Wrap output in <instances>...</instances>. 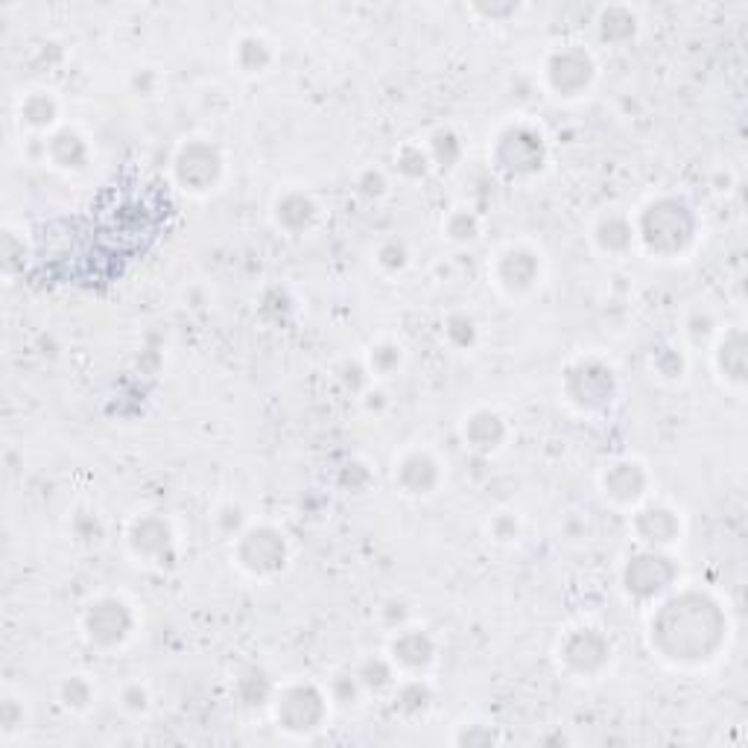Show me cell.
<instances>
[{"instance_id":"d6a6232c","label":"cell","mask_w":748,"mask_h":748,"mask_svg":"<svg viewBox=\"0 0 748 748\" xmlns=\"http://www.w3.org/2000/svg\"><path fill=\"white\" fill-rule=\"evenodd\" d=\"M444 334H448V340H451L453 345L465 348V345L474 343L477 328H474V322H471L468 316H451V319H448V328H444Z\"/></svg>"},{"instance_id":"e575fe53","label":"cell","mask_w":748,"mask_h":748,"mask_svg":"<svg viewBox=\"0 0 748 748\" xmlns=\"http://www.w3.org/2000/svg\"><path fill=\"white\" fill-rule=\"evenodd\" d=\"M378 263H380V266H383V270H389V272L404 270V266H406V249H404V244H397V240H389V244L380 246Z\"/></svg>"},{"instance_id":"ffe728a7","label":"cell","mask_w":748,"mask_h":748,"mask_svg":"<svg viewBox=\"0 0 748 748\" xmlns=\"http://www.w3.org/2000/svg\"><path fill=\"white\" fill-rule=\"evenodd\" d=\"M45 155L59 170H82L85 162H88V144H85V138L76 129L62 127L45 141Z\"/></svg>"},{"instance_id":"3957f363","label":"cell","mask_w":748,"mask_h":748,"mask_svg":"<svg viewBox=\"0 0 748 748\" xmlns=\"http://www.w3.org/2000/svg\"><path fill=\"white\" fill-rule=\"evenodd\" d=\"M491 162L509 179H530L547 164V144L538 129L526 123H512L495 138Z\"/></svg>"},{"instance_id":"9c48e42d","label":"cell","mask_w":748,"mask_h":748,"mask_svg":"<svg viewBox=\"0 0 748 748\" xmlns=\"http://www.w3.org/2000/svg\"><path fill=\"white\" fill-rule=\"evenodd\" d=\"M328 716V699L316 685H289L275 699L278 728L289 734H313Z\"/></svg>"},{"instance_id":"4316f807","label":"cell","mask_w":748,"mask_h":748,"mask_svg":"<svg viewBox=\"0 0 748 748\" xmlns=\"http://www.w3.org/2000/svg\"><path fill=\"white\" fill-rule=\"evenodd\" d=\"M59 696H62V704L68 711H85L94 699V687L88 685V678L82 676H71L64 678L62 687H59Z\"/></svg>"},{"instance_id":"9a60e30c","label":"cell","mask_w":748,"mask_h":748,"mask_svg":"<svg viewBox=\"0 0 748 748\" xmlns=\"http://www.w3.org/2000/svg\"><path fill=\"white\" fill-rule=\"evenodd\" d=\"M646 486H650V477L643 465L631 460L614 462L612 468L603 474V491L605 497H612L614 503L631 506L638 503L640 497L646 495Z\"/></svg>"},{"instance_id":"d6986e66","label":"cell","mask_w":748,"mask_h":748,"mask_svg":"<svg viewBox=\"0 0 748 748\" xmlns=\"http://www.w3.org/2000/svg\"><path fill=\"white\" fill-rule=\"evenodd\" d=\"M634 532L643 544L650 547H664V544L676 542L678 538V518L676 512H669L667 506H643L634 514Z\"/></svg>"},{"instance_id":"cb8c5ba5","label":"cell","mask_w":748,"mask_h":748,"mask_svg":"<svg viewBox=\"0 0 748 748\" xmlns=\"http://www.w3.org/2000/svg\"><path fill=\"white\" fill-rule=\"evenodd\" d=\"M235 62L244 73H263L272 64V47L263 36H244L235 47Z\"/></svg>"},{"instance_id":"d4e9b609","label":"cell","mask_w":748,"mask_h":748,"mask_svg":"<svg viewBox=\"0 0 748 748\" xmlns=\"http://www.w3.org/2000/svg\"><path fill=\"white\" fill-rule=\"evenodd\" d=\"M427 155H430V164H436L439 170L451 173L462 158V141L451 129H436L434 135H430Z\"/></svg>"},{"instance_id":"e0dca14e","label":"cell","mask_w":748,"mask_h":748,"mask_svg":"<svg viewBox=\"0 0 748 748\" xmlns=\"http://www.w3.org/2000/svg\"><path fill=\"white\" fill-rule=\"evenodd\" d=\"M462 439L471 451L491 453L506 442V422L491 409H474L462 422Z\"/></svg>"},{"instance_id":"603a6c76","label":"cell","mask_w":748,"mask_h":748,"mask_svg":"<svg viewBox=\"0 0 748 748\" xmlns=\"http://www.w3.org/2000/svg\"><path fill=\"white\" fill-rule=\"evenodd\" d=\"M596 246L608 254H622L626 249H631V240H634V226H631L629 217L622 214H605L594 228Z\"/></svg>"},{"instance_id":"44dd1931","label":"cell","mask_w":748,"mask_h":748,"mask_svg":"<svg viewBox=\"0 0 748 748\" xmlns=\"http://www.w3.org/2000/svg\"><path fill=\"white\" fill-rule=\"evenodd\" d=\"M596 29H599V38L605 45H629L631 38L638 36V15L629 10V7H603L599 15H596Z\"/></svg>"},{"instance_id":"4dcf8cb0","label":"cell","mask_w":748,"mask_h":748,"mask_svg":"<svg viewBox=\"0 0 748 748\" xmlns=\"http://www.w3.org/2000/svg\"><path fill=\"white\" fill-rule=\"evenodd\" d=\"M401 360H404V352H401V345H395V343L375 345L369 354L371 369L378 371V375H392V371L401 366Z\"/></svg>"},{"instance_id":"484cf974","label":"cell","mask_w":748,"mask_h":748,"mask_svg":"<svg viewBox=\"0 0 748 748\" xmlns=\"http://www.w3.org/2000/svg\"><path fill=\"white\" fill-rule=\"evenodd\" d=\"M395 164L397 173L406 176V179H422V176H427V170H430V155H427V150H422V146L406 144L397 150Z\"/></svg>"},{"instance_id":"277c9868","label":"cell","mask_w":748,"mask_h":748,"mask_svg":"<svg viewBox=\"0 0 748 748\" xmlns=\"http://www.w3.org/2000/svg\"><path fill=\"white\" fill-rule=\"evenodd\" d=\"M561 392L568 397V404H573L582 413H599L617 395V375L599 357H582L565 371Z\"/></svg>"},{"instance_id":"ac0fdd59","label":"cell","mask_w":748,"mask_h":748,"mask_svg":"<svg viewBox=\"0 0 748 748\" xmlns=\"http://www.w3.org/2000/svg\"><path fill=\"white\" fill-rule=\"evenodd\" d=\"M319 219V205L301 190H287L275 202V223L287 235H305Z\"/></svg>"},{"instance_id":"83f0119b","label":"cell","mask_w":748,"mask_h":748,"mask_svg":"<svg viewBox=\"0 0 748 748\" xmlns=\"http://www.w3.org/2000/svg\"><path fill=\"white\" fill-rule=\"evenodd\" d=\"M395 708L401 713H422L430 708V690L422 681H406L395 696Z\"/></svg>"},{"instance_id":"ba28073f","label":"cell","mask_w":748,"mask_h":748,"mask_svg":"<svg viewBox=\"0 0 748 748\" xmlns=\"http://www.w3.org/2000/svg\"><path fill=\"white\" fill-rule=\"evenodd\" d=\"M173 179L188 193H207L223 179V155L211 141H188L173 158Z\"/></svg>"},{"instance_id":"2e32d148","label":"cell","mask_w":748,"mask_h":748,"mask_svg":"<svg viewBox=\"0 0 748 748\" xmlns=\"http://www.w3.org/2000/svg\"><path fill=\"white\" fill-rule=\"evenodd\" d=\"M389 658L392 667H401L404 673H424L436 661V643L427 631H401L389 646Z\"/></svg>"},{"instance_id":"8d00e7d4","label":"cell","mask_w":748,"mask_h":748,"mask_svg":"<svg viewBox=\"0 0 748 748\" xmlns=\"http://www.w3.org/2000/svg\"><path fill=\"white\" fill-rule=\"evenodd\" d=\"M120 699H123L129 711H146V702H150V696H146V690L141 685H129Z\"/></svg>"},{"instance_id":"8992f818","label":"cell","mask_w":748,"mask_h":748,"mask_svg":"<svg viewBox=\"0 0 748 748\" xmlns=\"http://www.w3.org/2000/svg\"><path fill=\"white\" fill-rule=\"evenodd\" d=\"M135 629V612L120 596H99L82 612V634L97 650H118Z\"/></svg>"},{"instance_id":"8fae6325","label":"cell","mask_w":748,"mask_h":748,"mask_svg":"<svg viewBox=\"0 0 748 748\" xmlns=\"http://www.w3.org/2000/svg\"><path fill=\"white\" fill-rule=\"evenodd\" d=\"M561 667L579 678L599 676L608 661H612V640L605 638L599 629L582 626V629L568 631L559 643Z\"/></svg>"},{"instance_id":"f1b7e54d","label":"cell","mask_w":748,"mask_h":748,"mask_svg":"<svg viewBox=\"0 0 748 748\" xmlns=\"http://www.w3.org/2000/svg\"><path fill=\"white\" fill-rule=\"evenodd\" d=\"M444 231L451 240H460V244H468L479 235V219L471 214V211H453L448 223H444Z\"/></svg>"},{"instance_id":"74e56055","label":"cell","mask_w":748,"mask_h":748,"mask_svg":"<svg viewBox=\"0 0 748 748\" xmlns=\"http://www.w3.org/2000/svg\"><path fill=\"white\" fill-rule=\"evenodd\" d=\"M363 193H369V197H380L383 190H387V181H383V176L380 173H366L360 181Z\"/></svg>"},{"instance_id":"d590c367","label":"cell","mask_w":748,"mask_h":748,"mask_svg":"<svg viewBox=\"0 0 748 748\" xmlns=\"http://www.w3.org/2000/svg\"><path fill=\"white\" fill-rule=\"evenodd\" d=\"M518 532H521V523L514 521V514H497L495 521H491V535H495L497 542H514Z\"/></svg>"},{"instance_id":"f546056e","label":"cell","mask_w":748,"mask_h":748,"mask_svg":"<svg viewBox=\"0 0 748 748\" xmlns=\"http://www.w3.org/2000/svg\"><path fill=\"white\" fill-rule=\"evenodd\" d=\"M357 678H360V685L369 687V690H383V687L392 685V661H366L360 667V673H357Z\"/></svg>"},{"instance_id":"52a82bcc","label":"cell","mask_w":748,"mask_h":748,"mask_svg":"<svg viewBox=\"0 0 748 748\" xmlns=\"http://www.w3.org/2000/svg\"><path fill=\"white\" fill-rule=\"evenodd\" d=\"M594 56L579 45H568L559 47V50H553V54L547 56V62H544V80H547V85H550V91L556 97H582V94L594 85Z\"/></svg>"},{"instance_id":"5bb4252c","label":"cell","mask_w":748,"mask_h":748,"mask_svg":"<svg viewBox=\"0 0 748 748\" xmlns=\"http://www.w3.org/2000/svg\"><path fill=\"white\" fill-rule=\"evenodd\" d=\"M129 550L144 561H162L173 547L170 523L162 514H144L129 526Z\"/></svg>"},{"instance_id":"4fadbf2b","label":"cell","mask_w":748,"mask_h":748,"mask_svg":"<svg viewBox=\"0 0 748 748\" xmlns=\"http://www.w3.org/2000/svg\"><path fill=\"white\" fill-rule=\"evenodd\" d=\"M442 483V468L434 453L409 451L395 468V486L406 497H430Z\"/></svg>"},{"instance_id":"7c38bea8","label":"cell","mask_w":748,"mask_h":748,"mask_svg":"<svg viewBox=\"0 0 748 748\" xmlns=\"http://www.w3.org/2000/svg\"><path fill=\"white\" fill-rule=\"evenodd\" d=\"M495 278L497 287L503 289V293L523 296V293H530L538 284V278H542V261L526 246H509L506 252L497 254Z\"/></svg>"},{"instance_id":"7a4b0ae2","label":"cell","mask_w":748,"mask_h":748,"mask_svg":"<svg viewBox=\"0 0 748 748\" xmlns=\"http://www.w3.org/2000/svg\"><path fill=\"white\" fill-rule=\"evenodd\" d=\"M634 235L658 258H676L693 244L696 237V214L687 202L676 197L652 199L650 205L640 211Z\"/></svg>"},{"instance_id":"1f68e13d","label":"cell","mask_w":748,"mask_h":748,"mask_svg":"<svg viewBox=\"0 0 748 748\" xmlns=\"http://www.w3.org/2000/svg\"><path fill=\"white\" fill-rule=\"evenodd\" d=\"M21 725H24V704L15 696L3 693V699H0V734L12 737Z\"/></svg>"},{"instance_id":"836d02e7","label":"cell","mask_w":748,"mask_h":748,"mask_svg":"<svg viewBox=\"0 0 748 748\" xmlns=\"http://www.w3.org/2000/svg\"><path fill=\"white\" fill-rule=\"evenodd\" d=\"M15 244H19V235L12 228H7L3 240H0V254H3V270L7 272H15L19 266H24V244L19 249H15Z\"/></svg>"},{"instance_id":"6da1fadb","label":"cell","mask_w":748,"mask_h":748,"mask_svg":"<svg viewBox=\"0 0 748 748\" xmlns=\"http://www.w3.org/2000/svg\"><path fill=\"white\" fill-rule=\"evenodd\" d=\"M652 646L676 664H702L720 652L725 640V617L720 605L704 594L669 596L652 617Z\"/></svg>"},{"instance_id":"5b68a950","label":"cell","mask_w":748,"mask_h":748,"mask_svg":"<svg viewBox=\"0 0 748 748\" xmlns=\"http://www.w3.org/2000/svg\"><path fill=\"white\" fill-rule=\"evenodd\" d=\"M235 559L249 577H275L287 568V538H284V532L270 526V523L249 526L237 535Z\"/></svg>"},{"instance_id":"30bf717a","label":"cell","mask_w":748,"mask_h":748,"mask_svg":"<svg viewBox=\"0 0 748 748\" xmlns=\"http://www.w3.org/2000/svg\"><path fill=\"white\" fill-rule=\"evenodd\" d=\"M678 577L676 561L658 553L655 547L638 553L626 561L622 568V587L626 594L634 599H655V596L667 594Z\"/></svg>"},{"instance_id":"7402d4cb","label":"cell","mask_w":748,"mask_h":748,"mask_svg":"<svg viewBox=\"0 0 748 748\" xmlns=\"http://www.w3.org/2000/svg\"><path fill=\"white\" fill-rule=\"evenodd\" d=\"M19 120L21 127L45 132V129L56 127V120H59V103L50 91H29L27 97H21L19 103Z\"/></svg>"}]
</instances>
